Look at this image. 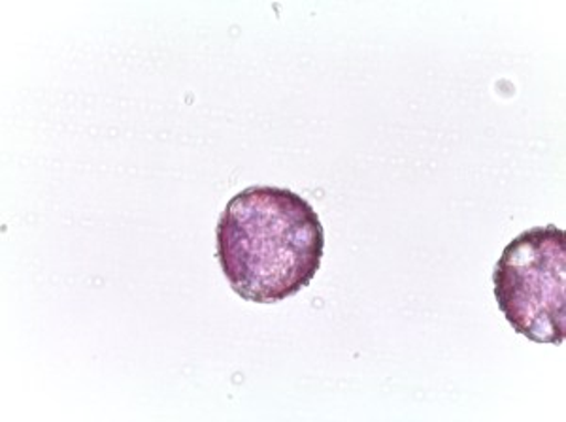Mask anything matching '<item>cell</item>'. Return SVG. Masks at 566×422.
Returning a JSON list of instances; mask_svg holds the SVG:
<instances>
[{"mask_svg":"<svg viewBox=\"0 0 566 422\" xmlns=\"http://www.w3.org/2000/svg\"><path fill=\"white\" fill-rule=\"evenodd\" d=\"M495 298L515 333L560 346L566 336V236L534 226L506 245L493 272Z\"/></svg>","mask_w":566,"mask_h":422,"instance_id":"cell-2","label":"cell"},{"mask_svg":"<svg viewBox=\"0 0 566 422\" xmlns=\"http://www.w3.org/2000/svg\"><path fill=\"white\" fill-rule=\"evenodd\" d=\"M323 250L322 221L290 189L250 187L232 197L219 219V263L244 300L274 304L308 287Z\"/></svg>","mask_w":566,"mask_h":422,"instance_id":"cell-1","label":"cell"}]
</instances>
